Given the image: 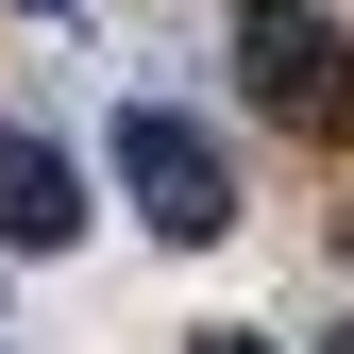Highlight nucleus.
I'll return each instance as SVG.
<instances>
[{
	"mask_svg": "<svg viewBox=\"0 0 354 354\" xmlns=\"http://www.w3.org/2000/svg\"><path fill=\"white\" fill-rule=\"evenodd\" d=\"M236 84L287 118V136L354 152V34L321 17V0H236Z\"/></svg>",
	"mask_w": 354,
	"mask_h": 354,
	"instance_id": "f257e3e1",
	"label": "nucleus"
},
{
	"mask_svg": "<svg viewBox=\"0 0 354 354\" xmlns=\"http://www.w3.org/2000/svg\"><path fill=\"white\" fill-rule=\"evenodd\" d=\"M118 203H136L169 253H219V236H236V169H219V136H203V118H169V102L118 118Z\"/></svg>",
	"mask_w": 354,
	"mask_h": 354,
	"instance_id": "f03ea898",
	"label": "nucleus"
},
{
	"mask_svg": "<svg viewBox=\"0 0 354 354\" xmlns=\"http://www.w3.org/2000/svg\"><path fill=\"white\" fill-rule=\"evenodd\" d=\"M34 17H68V0H34Z\"/></svg>",
	"mask_w": 354,
	"mask_h": 354,
	"instance_id": "39448f33",
	"label": "nucleus"
},
{
	"mask_svg": "<svg viewBox=\"0 0 354 354\" xmlns=\"http://www.w3.org/2000/svg\"><path fill=\"white\" fill-rule=\"evenodd\" d=\"M84 236V169L51 136H0V253H68Z\"/></svg>",
	"mask_w": 354,
	"mask_h": 354,
	"instance_id": "7ed1b4c3",
	"label": "nucleus"
},
{
	"mask_svg": "<svg viewBox=\"0 0 354 354\" xmlns=\"http://www.w3.org/2000/svg\"><path fill=\"white\" fill-rule=\"evenodd\" d=\"M186 354H270V337H253V321H219V337H186Z\"/></svg>",
	"mask_w": 354,
	"mask_h": 354,
	"instance_id": "20e7f679",
	"label": "nucleus"
},
{
	"mask_svg": "<svg viewBox=\"0 0 354 354\" xmlns=\"http://www.w3.org/2000/svg\"><path fill=\"white\" fill-rule=\"evenodd\" d=\"M337 354H354V337H337Z\"/></svg>",
	"mask_w": 354,
	"mask_h": 354,
	"instance_id": "423d86ee",
	"label": "nucleus"
}]
</instances>
